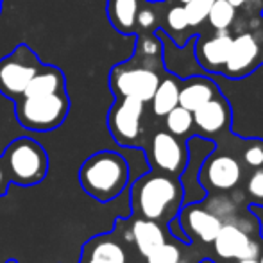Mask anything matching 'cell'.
Segmentation results:
<instances>
[{
    "mask_svg": "<svg viewBox=\"0 0 263 263\" xmlns=\"http://www.w3.org/2000/svg\"><path fill=\"white\" fill-rule=\"evenodd\" d=\"M183 202V186L177 179L163 174L140 177L133 186V206L143 218L172 220Z\"/></svg>",
    "mask_w": 263,
    "mask_h": 263,
    "instance_id": "1",
    "label": "cell"
},
{
    "mask_svg": "<svg viewBox=\"0 0 263 263\" xmlns=\"http://www.w3.org/2000/svg\"><path fill=\"white\" fill-rule=\"evenodd\" d=\"M79 179L88 195L106 202L120 195L127 186L129 165L122 154L101 151L83 163Z\"/></svg>",
    "mask_w": 263,
    "mask_h": 263,
    "instance_id": "2",
    "label": "cell"
},
{
    "mask_svg": "<svg viewBox=\"0 0 263 263\" xmlns=\"http://www.w3.org/2000/svg\"><path fill=\"white\" fill-rule=\"evenodd\" d=\"M70 111L66 90L42 97H20L14 101V115L22 127L36 133H49L65 122Z\"/></svg>",
    "mask_w": 263,
    "mask_h": 263,
    "instance_id": "3",
    "label": "cell"
},
{
    "mask_svg": "<svg viewBox=\"0 0 263 263\" xmlns=\"http://www.w3.org/2000/svg\"><path fill=\"white\" fill-rule=\"evenodd\" d=\"M2 158L11 181L24 186L40 183L49 168V158L45 149L38 142L25 136L11 142Z\"/></svg>",
    "mask_w": 263,
    "mask_h": 263,
    "instance_id": "4",
    "label": "cell"
},
{
    "mask_svg": "<svg viewBox=\"0 0 263 263\" xmlns=\"http://www.w3.org/2000/svg\"><path fill=\"white\" fill-rule=\"evenodd\" d=\"M159 72L151 66L129 59L120 65H115L109 72V88L115 99L131 97L142 102H151L159 84Z\"/></svg>",
    "mask_w": 263,
    "mask_h": 263,
    "instance_id": "5",
    "label": "cell"
},
{
    "mask_svg": "<svg viewBox=\"0 0 263 263\" xmlns=\"http://www.w3.org/2000/svg\"><path fill=\"white\" fill-rule=\"evenodd\" d=\"M42 65L38 54L29 45L20 43L0 59V93L11 101H18Z\"/></svg>",
    "mask_w": 263,
    "mask_h": 263,
    "instance_id": "6",
    "label": "cell"
},
{
    "mask_svg": "<svg viewBox=\"0 0 263 263\" xmlns=\"http://www.w3.org/2000/svg\"><path fill=\"white\" fill-rule=\"evenodd\" d=\"M143 109H145V102L138 99L122 97L115 101L107 115V125L115 142L124 147L135 145L142 135Z\"/></svg>",
    "mask_w": 263,
    "mask_h": 263,
    "instance_id": "7",
    "label": "cell"
},
{
    "mask_svg": "<svg viewBox=\"0 0 263 263\" xmlns=\"http://www.w3.org/2000/svg\"><path fill=\"white\" fill-rule=\"evenodd\" d=\"M151 161L168 176H179L186 170L188 149L168 131H159L151 142Z\"/></svg>",
    "mask_w": 263,
    "mask_h": 263,
    "instance_id": "8",
    "label": "cell"
},
{
    "mask_svg": "<svg viewBox=\"0 0 263 263\" xmlns=\"http://www.w3.org/2000/svg\"><path fill=\"white\" fill-rule=\"evenodd\" d=\"M242 179V165L229 154L208 156L199 168V181L213 190H231Z\"/></svg>",
    "mask_w": 263,
    "mask_h": 263,
    "instance_id": "9",
    "label": "cell"
},
{
    "mask_svg": "<svg viewBox=\"0 0 263 263\" xmlns=\"http://www.w3.org/2000/svg\"><path fill=\"white\" fill-rule=\"evenodd\" d=\"M260 43L251 32H243L233 38L231 50H229L228 61L222 70V76L229 79H242L247 73L256 68V63L260 59Z\"/></svg>",
    "mask_w": 263,
    "mask_h": 263,
    "instance_id": "10",
    "label": "cell"
},
{
    "mask_svg": "<svg viewBox=\"0 0 263 263\" xmlns=\"http://www.w3.org/2000/svg\"><path fill=\"white\" fill-rule=\"evenodd\" d=\"M233 36L229 31H217L211 38H204L195 42L194 54L202 72L222 73L224 65L228 61L229 50H231Z\"/></svg>",
    "mask_w": 263,
    "mask_h": 263,
    "instance_id": "11",
    "label": "cell"
},
{
    "mask_svg": "<svg viewBox=\"0 0 263 263\" xmlns=\"http://www.w3.org/2000/svg\"><path fill=\"white\" fill-rule=\"evenodd\" d=\"M229 122H231V109L222 95H217L194 111V125L208 136L228 129Z\"/></svg>",
    "mask_w": 263,
    "mask_h": 263,
    "instance_id": "12",
    "label": "cell"
},
{
    "mask_svg": "<svg viewBox=\"0 0 263 263\" xmlns=\"http://www.w3.org/2000/svg\"><path fill=\"white\" fill-rule=\"evenodd\" d=\"M179 222L184 231L188 233V236L195 235L202 242H208V243L213 242V238L217 236L218 229L222 226L220 218L215 217L204 206H188L179 215Z\"/></svg>",
    "mask_w": 263,
    "mask_h": 263,
    "instance_id": "13",
    "label": "cell"
},
{
    "mask_svg": "<svg viewBox=\"0 0 263 263\" xmlns=\"http://www.w3.org/2000/svg\"><path fill=\"white\" fill-rule=\"evenodd\" d=\"M217 95H220L217 84L204 76H192L183 84H179V106L192 113Z\"/></svg>",
    "mask_w": 263,
    "mask_h": 263,
    "instance_id": "14",
    "label": "cell"
},
{
    "mask_svg": "<svg viewBox=\"0 0 263 263\" xmlns=\"http://www.w3.org/2000/svg\"><path fill=\"white\" fill-rule=\"evenodd\" d=\"M251 242V236L231 222H222L217 236L213 238L215 253L224 260H242L246 249Z\"/></svg>",
    "mask_w": 263,
    "mask_h": 263,
    "instance_id": "15",
    "label": "cell"
},
{
    "mask_svg": "<svg viewBox=\"0 0 263 263\" xmlns=\"http://www.w3.org/2000/svg\"><path fill=\"white\" fill-rule=\"evenodd\" d=\"M63 90H66V79L63 70L54 65H42L31 83L27 84L22 97H42V95L58 93Z\"/></svg>",
    "mask_w": 263,
    "mask_h": 263,
    "instance_id": "16",
    "label": "cell"
},
{
    "mask_svg": "<svg viewBox=\"0 0 263 263\" xmlns=\"http://www.w3.org/2000/svg\"><path fill=\"white\" fill-rule=\"evenodd\" d=\"M140 7L142 0H107V20L120 34H135Z\"/></svg>",
    "mask_w": 263,
    "mask_h": 263,
    "instance_id": "17",
    "label": "cell"
},
{
    "mask_svg": "<svg viewBox=\"0 0 263 263\" xmlns=\"http://www.w3.org/2000/svg\"><path fill=\"white\" fill-rule=\"evenodd\" d=\"M131 233L133 242L136 243L142 256H147L151 251H154L166 240L163 228L156 220H151V218H138V220H135L131 226Z\"/></svg>",
    "mask_w": 263,
    "mask_h": 263,
    "instance_id": "18",
    "label": "cell"
},
{
    "mask_svg": "<svg viewBox=\"0 0 263 263\" xmlns=\"http://www.w3.org/2000/svg\"><path fill=\"white\" fill-rule=\"evenodd\" d=\"M151 102H153V113L156 117H165L168 111L179 106V83L176 77L165 76L163 79H159V84Z\"/></svg>",
    "mask_w": 263,
    "mask_h": 263,
    "instance_id": "19",
    "label": "cell"
},
{
    "mask_svg": "<svg viewBox=\"0 0 263 263\" xmlns=\"http://www.w3.org/2000/svg\"><path fill=\"white\" fill-rule=\"evenodd\" d=\"M91 263H127V256L122 246L115 240L99 238L91 243L90 251Z\"/></svg>",
    "mask_w": 263,
    "mask_h": 263,
    "instance_id": "20",
    "label": "cell"
},
{
    "mask_svg": "<svg viewBox=\"0 0 263 263\" xmlns=\"http://www.w3.org/2000/svg\"><path fill=\"white\" fill-rule=\"evenodd\" d=\"M163 54V42L159 40L158 34H142L136 42V50L133 59H136L138 63L145 66H151L154 68L151 63L153 61H159ZM158 70V68H154Z\"/></svg>",
    "mask_w": 263,
    "mask_h": 263,
    "instance_id": "21",
    "label": "cell"
},
{
    "mask_svg": "<svg viewBox=\"0 0 263 263\" xmlns=\"http://www.w3.org/2000/svg\"><path fill=\"white\" fill-rule=\"evenodd\" d=\"M165 125L170 135L177 136V138H183L194 127V113L181 106H176L172 111H168L165 115Z\"/></svg>",
    "mask_w": 263,
    "mask_h": 263,
    "instance_id": "22",
    "label": "cell"
},
{
    "mask_svg": "<svg viewBox=\"0 0 263 263\" xmlns=\"http://www.w3.org/2000/svg\"><path fill=\"white\" fill-rule=\"evenodd\" d=\"M236 16V7L231 6L228 0H215L210 7V13L206 20L210 22V25L215 31H226L231 27V24L235 22Z\"/></svg>",
    "mask_w": 263,
    "mask_h": 263,
    "instance_id": "23",
    "label": "cell"
},
{
    "mask_svg": "<svg viewBox=\"0 0 263 263\" xmlns=\"http://www.w3.org/2000/svg\"><path fill=\"white\" fill-rule=\"evenodd\" d=\"M206 210L211 211L215 217H218L222 222H226L228 218H231L233 215L236 213V204L231 197L228 195H211V197L206 201Z\"/></svg>",
    "mask_w": 263,
    "mask_h": 263,
    "instance_id": "24",
    "label": "cell"
},
{
    "mask_svg": "<svg viewBox=\"0 0 263 263\" xmlns=\"http://www.w3.org/2000/svg\"><path fill=\"white\" fill-rule=\"evenodd\" d=\"M145 258L147 263H179V260L183 258V253H181V249L176 243H170L165 240L161 246L151 251Z\"/></svg>",
    "mask_w": 263,
    "mask_h": 263,
    "instance_id": "25",
    "label": "cell"
},
{
    "mask_svg": "<svg viewBox=\"0 0 263 263\" xmlns=\"http://www.w3.org/2000/svg\"><path fill=\"white\" fill-rule=\"evenodd\" d=\"M213 2L215 0H190V2L184 4V11H186L190 27H199L202 22H206Z\"/></svg>",
    "mask_w": 263,
    "mask_h": 263,
    "instance_id": "26",
    "label": "cell"
},
{
    "mask_svg": "<svg viewBox=\"0 0 263 263\" xmlns=\"http://www.w3.org/2000/svg\"><path fill=\"white\" fill-rule=\"evenodd\" d=\"M166 25L172 32H183L190 27L188 24V16H186V11H184V6H174L168 9L166 13Z\"/></svg>",
    "mask_w": 263,
    "mask_h": 263,
    "instance_id": "27",
    "label": "cell"
},
{
    "mask_svg": "<svg viewBox=\"0 0 263 263\" xmlns=\"http://www.w3.org/2000/svg\"><path fill=\"white\" fill-rule=\"evenodd\" d=\"M243 161L251 168L263 166V142L261 140H251L247 149L243 151Z\"/></svg>",
    "mask_w": 263,
    "mask_h": 263,
    "instance_id": "28",
    "label": "cell"
},
{
    "mask_svg": "<svg viewBox=\"0 0 263 263\" xmlns=\"http://www.w3.org/2000/svg\"><path fill=\"white\" fill-rule=\"evenodd\" d=\"M226 222H231V224H235L236 228H240L243 233H246V235H249L251 238H253V233L260 231V222H258V218L254 217L253 213H251V215H238V217H236V213H235L231 218H228Z\"/></svg>",
    "mask_w": 263,
    "mask_h": 263,
    "instance_id": "29",
    "label": "cell"
},
{
    "mask_svg": "<svg viewBox=\"0 0 263 263\" xmlns=\"http://www.w3.org/2000/svg\"><path fill=\"white\" fill-rule=\"evenodd\" d=\"M247 194L253 199H263V166L254 170L247 179Z\"/></svg>",
    "mask_w": 263,
    "mask_h": 263,
    "instance_id": "30",
    "label": "cell"
},
{
    "mask_svg": "<svg viewBox=\"0 0 263 263\" xmlns=\"http://www.w3.org/2000/svg\"><path fill=\"white\" fill-rule=\"evenodd\" d=\"M156 13H154L151 7H140L138 11V16H136V32H138V29H142V31H151V29L156 27Z\"/></svg>",
    "mask_w": 263,
    "mask_h": 263,
    "instance_id": "31",
    "label": "cell"
},
{
    "mask_svg": "<svg viewBox=\"0 0 263 263\" xmlns=\"http://www.w3.org/2000/svg\"><path fill=\"white\" fill-rule=\"evenodd\" d=\"M9 183H11L9 172H7V166H6V163H4V158L0 156V195L6 194Z\"/></svg>",
    "mask_w": 263,
    "mask_h": 263,
    "instance_id": "32",
    "label": "cell"
},
{
    "mask_svg": "<svg viewBox=\"0 0 263 263\" xmlns=\"http://www.w3.org/2000/svg\"><path fill=\"white\" fill-rule=\"evenodd\" d=\"M170 229H172V235L176 236L177 240H183V242H190V236H188V233L183 229V226H181L179 220L172 218V220H170Z\"/></svg>",
    "mask_w": 263,
    "mask_h": 263,
    "instance_id": "33",
    "label": "cell"
},
{
    "mask_svg": "<svg viewBox=\"0 0 263 263\" xmlns=\"http://www.w3.org/2000/svg\"><path fill=\"white\" fill-rule=\"evenodd\" d=\"M233 201H235V204H242V202L246 201V195H243V192L236 190L235 194H233Z\"/></svg>",
    "mask_w": 263,
    "mask_h": 263,
    "instance_id": "34",
    "label": "cell"
},
{
    "mask_svg": "<svg viewBox=\"0 0 263 263\" xmlns=\"http://www.w3.org/2000/svg\"><path fill=\"white\" fill-rule=\"evenodd\" d=\"M229 4H231V6H235V7H242L243 4L247 2V0H228Z\"/></svg>",
    "mask_w": 263,
    "mask_h": 263,
    "instance_id": "35",
    "label": "cell"
},
{
    "mask_svg": "<svg viewBox=\"0 0 263 263\" xmlns=\"http://www.w3.org/2000/svg\"><path fill=\"white\" fill-rule=\"evenodd\" d=\"M238 263H258V260H238Z\"/></svg>",
    "mask_w": 263,
    "mask_h": 263,
    "instance_id": "36",
    "label": "cell"
},
{
    "mask_svg": "<svg viewBox=\"0 0 263 263\" xmlns=\"http://www.w3.org/2000/svg\"><path fill=\"white\" fill-rule=\"evenodd\" d=\"M199 263H215V261H211V260H202V261H199Z\"/></svg>",
    "mask_w": 263,
    "mask_h": 263,
    "instance_id": "37",
    "label": "cell"
},
{
    "mask_svg": "<svg viewBox=\"0 0 263 263\" xmlns=\"http://www.w3.org/2000/svg\"><path fill=\"white\" fill-rule=\"evenodd\" d=\"M179 2H181V4H183V6H184V4H186V2H190V0H179Z\"/></svg>",
    "mask_w": 263,
    "mask_h": 263,
    "instance_id": "38",
    "label": "cell"
},
{
    "mask_svg": "<svg viewBox=\"0 0 263 263\" xmlns=\"http://www.w3.org/2000/svg\"><path fill=\"white\" fill-rule=\"evenodd\" d=\"M258 263H263V254H260V260H258Z\"/></svg>",
    "mask_w": 263,
    "mask_h": 263,
    "instance_id": "39",
    "label": "cell"
},
{
    "mask_svg": "<svg viewBox=\"0 0 263 263\" xmlns=\"http://www.w3.org/2000/svg\"><path fill=\"white\" fill-rule=\"evenodd\" d=\"M0 13H2V0H0Z\"/></svg>",
    "mask_w": 263,
    "mask_h": 263,
    "instance_id": "40",
    "label": "cell"
},
{
    "mask_svg": "<svg viewBox=\"0 0 263 263\" xmlns=\"http://www.w3.org/2000/svg\"><path fill=\"white\" fill-rule=\"evenodd\" d=\"M88 263H91V261H88Z\"/></svg>",
    "mask_w": 263,
    "mask_h": 263,
    "instance_id": "41",
    "label": "cell"
},
{
    "mask_svg": "<svg viewBox=\"0 0 263 263\" xmlns=\"http://www.w3.org/2000/svg\"><path fill=\"white\" fill-rule=\"evenodd\" d=\"M261 14H263V13H261Z\"/></svg>",
    "mask_w": 263,
    "mask_h": 263,
    "instance_id": "42",
    "label": "cell"
}]
</instances>
